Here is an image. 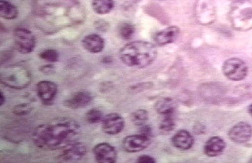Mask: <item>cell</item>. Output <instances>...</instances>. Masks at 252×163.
Here are the masks:
<instances>
[{"mask_svg": "<svg viewBox=\"0 0 252 163\" xmlns=\"http://www.w3.org/2000/svg\"><path fill=\"white\" fill-rule=\"evenodd\" d=\"M80 135L81 128L77 121L60 117L38 126L32 133V140L41 149L54 151L77 142Z\"/></svg>", "mask_w": 252, "mask_h": 163, "instance_id": "1", "label": "cell"}, {"mask_svg": "<svg viewBox=\"0 0 252 163\" xmlns=\"http://www.w3.org/2000/svg\"><path fill=\"white\" fill-rule=\"evenodd\" d=\"M157 54V49L153 44L142 41L127 43L119 52L124 64L137 68L149 66L156 59Z\"/></svg>", "mask_w": 252, "mask_h": 163, "instance_id": "2", "label": "cell"}, {"mask_svg": "<svg viewBox=\"0 0 252 163\" xmlns=\"http://www.w3.org/2000/svg\"><path fill=\"white\" fill-rule=\"evenodd\" d=\"M229 19L234 29L246 31L252 29V0L235 2L231 6Z\"/></svg>", "mask_w": 252, "mask_h": 163, "instance_id": "3", "label": "cell"}, {"mask_svg": "<svg viewBox=\"0 0 252 163\" xmlns=\"http://www.w3.org/2000/svg\"><path fill=\"white\" fill-rule=\"evenodd\" d=\"M32 80L30 72L24 67H10L1 72V83L15 90L27 88L31 83Z\"/></svg>", "mask_w": 252, "mask_h": 163, "instance_id": "4", "label": "cell"}, {"mask_svg": "<svg viewBox=\"0 0 252 163\" xmlns=\"http://www.w3.org/2000/svg\"><path fill=\"white\" fill-rule=\"evenodd\" d=\"M15 49L21 54H27L34 51L36 38L34 34L25 28H17L13 34Z\"/></svg>", "mask_w": 252, "mask_h": 163, "instance_id": "5", "label": "cell"}, {"mask_svg": "<svg viewBox=\"0 0 252 163\" xmlns=\"http://www.w3.org/2000/svg\"><path fill=\"white\" fill-rule=\"evenodd\" d=\"M197 20L203 25L212 23L216 19L214 0H197L195 5Z\"/></svg>", "mask_w": 252, "mask_h": 163, "instance_id": "6", "label": "cell"}, {"mask_svg": "<svg viewBox=\"0 0 252 163\" xmlns=\"http://www.w3.org/2000/svg\"><path fill=\"white\" fill-rule=\"evenodd\" d=\"M223 72L226 77L233 81H240L247 75V65L238 58L226 60L223 65Z\"/></svg>", "mask_w": 252, "mask_h": 163, "instance_id": "7", "label": "cell"}, {"mask_svg": "<svg viewBox=\"0 0 252 163\" xmlns=\"http://www.w3.org/2000/svg\"><path fill=\"white\" fill-rule=\"evenodd\" d=\"M151 144L149 136L142 134L132 135L126 136L123 141L124 149L128 153H137L147 149Z\"/></svg>", "mask_w": 252, "mask_h": 163, "instance_id": "8", "label": "cell"}, {"mask_svg": "<svg viewBox=\"0 0 252 163\" xmlns=\"http://www.w3.org/2000/svg\"><path fill=\"white\" fill-rule=\"evenodd\" d=\"M95 160L98 163H113L116 162V149L108 143H101L93 148Z\"/></svg>", "mask_w": 252, "mask_h": 163, "instance_id": "9", "label": "cell"}, {"mask_svg": "<svg viewBox=\"0 0 252 163\" xmlns=\"http://www.w3.org/2000/svg\"><path fill=\"white\" fill-rule=\"evenodd\" d=\"M102 129L106 134L117 135L123 131L125 127V121L120 115L112 113L103 117Z\"/></svg>", "mask_w": 252, "mask_h": 163, "instance_id": "10", "label": "cell"}, {"mask_svg": "<svg viewBox=\"0 0 252 163\" xmlns=\"http://www.w3.org/2000/svg\"><path fill=\"white\" fill-rule=\"evenodd\" d=\"M252 136V127L249 124L240 122L236 124L230 130L229 138L237 143H246Z\"/></svg>", "mask_w": 252, "mask_h": 163, "instance_id": "11", "label": "cell"}, {"mask_svg": "<svg viewBox=\"0 0 252 163\" xmlns=\"http://www.w3.org/2000/svg\"><path fill=\"white\" fill-rule=\"evenodd\" d=\"M36 92L43 103L49 104L57 95L58 86L53 82L43 80L36 84Z\"/></svg>", "mask_w": 252, "mask_h": 163, "instance_id": "12", "label": "cell"}, {"mask_svg": "<svg viewBox=\"0 0 252 163\" xmlns=\"http://www.w3.org/2000/svg\"><path fill=\"white\" fill-rule=\"evenodd\" d=\"M87 147L84 143L75 142L63 149L62 153L59 158L63 161L71 162L81 160L86 155Z\"/></svg>", "mask_w": 252, "mask_h": 163, "instance_id": "13", "label": "cell"}, {"mask_svg": "<svg viewBox=\"0 0 252 163\" xmlns=\"http://www.w3.org/2000/svg\"><path fill=\"white\" fill-rule=\"evenodd\" d=\"M92 95L86 91H80L73 93L64 102L66 107L71 109H79L86 107L92 101Z\"/></svg>", "mask_w": 252, "mask_h": 163, "instance_id": "14", "label": "cell"}, {"mask_svg": "<svg viewBox=\"0 0 252 163\" xmlns=\"http://www.w3.org/2000/svg\"><path fill=\"white\" fill-rule=\"evenodd\" d=\"M82 45L86 51L97 54L103 51L105 43L104 39L98 34H91L84 37Z\"/></svg>", "mask_w": 252, "mask_h": 163, "instance_id": "15", "label": "cell"}, {"mask_svg": "<svg viewBox=\"0 0 252 163\" xmlns=\"http://www.w3.org/2000/svg\"><path fill=\"white\" fill-rule=\"evenodd\" d=\"M179 28L177 26H170L166 29L156 33L154 41L159 45H166L175 41L179 36Z\"/></svg>", "mask_w": 252, "mask_h": 163, "instance_id": "16", "label": "cell"}, {"mask_svg": "<svg viewBox=\"0 0 252 163\" xmlns=\"http://www.w3.org/2000/svg\"><path fill=\"white\" fill-rule=\"evenodd\" d=\"M226 147L225 141L220 137L214 136L206 142L204 151L210 157H215L223 153Z\"/></svg>", "mask_w": 252, "mask_h": 163, "instance_id": "17", "label": "cell"}, {"mask_svg": "<svg viewBox=\"0 0 252 163\" xmlns=\"http://www.w3.org/2000/svg\"><path fill=\"white\" fill-rule=\"evenodd\" d=\"M193 136L186 130H180L173 136L172 143L175 147L180 150L190 149L194 144Z\"/></svg>", "mask_w": 252, "mask_h": 163, "instance_id": "18", "label": "cell"}, {"mask_svg": "<svg viewBox=\"0 0 252 163\" xmlns=\"http://www.w3.org/2000/svg\"><path fill=\"white\" fill-rule=\"evenodd\" d=\"M19 12L16 6L5 0L0 1V16L6 20H13L18 16Z\"/></svg>", "mask_w": 252, "mask_h": 163, "instance_id": "19", "label": "cell"}, {"mask_svg": "<svg viewBox=\"0 0 252 163\" xmlns=\"http://www.w3.org/2000/svg\"><path fill=\"white\" fill-rule=\"evenodd\" d=\"M93 10L99 15L109 14L114 6V0H93Z\"/></svg>", "mask_w": 252, "mask_h": 163, "instance_id": "20", "label": "cell"}, {"mask_svg": "<svg viewBox=\"0 0 252 163\" xmlns=\"http://www.w3.org/2000/svg\"><path fill=\"white\" fill-rule=\"evenodd\" d=\"M175 102L170 98H163L156 104V110L160 114L170 116L175 109Z\"/></svg>", "mask_w": 252, "mask_h": 163, "instance_id": "21", "label": "cell"}, {"mask_svg": "<svg viewBox=\"0 0 252 163\" xmlns=\"http://www.w3.org/2000/svg\"><path fill=\"white\" fill-rule=\"evenodd\" d=\"M134 27L131 24L123 23L119 26L118 32L119 35L124 40H129L134 33Z\"/></svg>", "mask_w": 252, "mask_h": 163, "instance_id": "22", "label": "cell"}, {"mask_svg": "<svg viewBox=\"0 0 252 163\" xmlns=\"http://www.w3.org/2000/svg\"><path fill=\"white\" fill-rule=\"evenodd\" d=\"M103 112L98 109H91L86 114V120L90 124H96L101 122L103 119Z\"/></svg>", "mask_w": 252, "mask_h": 163, "instance_id": "23", "label": "cell"}, {"mask_svg": "<svg viewBox=\"0 0 252 163\" xmlns=\"http://www.w3.org/2000/svg\"><path fill=\"white\" fill-rule=\"evenodd\" d=\"M40 58L41 59L49 62H56L59 60V54L57 51L54 49H45L40 52Z\"/></svg>", "mask_w": 252, "mask_h": 163, "instance_id": "24", "label": "cell"}, {"mask_svg": "<svg viewBox=\"0 0 252 163\" xmlns=\"http://www.w3.org/2000/svg\"><path fill=\"white\" fill-rule=\"evenodd\" d=\"M132 122L137 126H143L148 120V113L145 110H138L131 115Z\"/></svg>", "mask_w": 252, "mask_h": 163, "instance_id": "25", "label": "cell"}, {"mask_svg": "<svg viewBox=\"0 0 252 163\" xmlns=\"http://www.w3.org/2000/svg\"><path fill=\"white\" fill-rule=\"evenodd\" d=\"M32 107L30 104L25 103L18 104V105L14 106L12 112L16 116H21L29 114L30 112L32 111Z\"/></svg>", "mask_w": 252, "mask_h": 163, "instance_id": "26", "label": "cell"}, {"mask_svg": "<svg viewBox=\"0 0 252 163\" xmlns=\"http://www.w3.org/2000/svg\"><path fill=\"white\" fill-rule=\"evenodd\" d=\"M175 127V121L171 118L170 116H167V117L162 121L160 124V129L163 132H169L172 131Z\"/></svg>", "mask_w": 252, "mask_h": 163, "instance_id": "27", "label": "cell"}, {"mask_svg": "<svg viewBox=\"0 0 252 163\" xmlns=\"http://www.w3.org/2000/svg\"><path fill=\"white\" fill-rule=\"evenodd\" d=\"M137 162L143 163H155L156 161L154 160L153 158L151 157V156L143 155L140 156V157L138 158Z\"/></svg>", "mask_w": 252, "mask_h": 163, "instance_id": "28", "label": "cell"}, {"mask_svg": "<svg viewBox=\"0 0 252 163\" xmlns=\"http://www.w3.org/2000/svg\"><path fill=\"white\" fill-rule=\"evenodd\" d=\"M42 73L50 75L54 73V66L52 65H47V66H43L40 69Z\"/></svg>", "mask_w": 252, "mask_h": 163, "instance_id": "29", "label": "cell"}, {"mask_svg": "<svg viewBox=\"0 0 252 163\" xmlns=\"http://www.w3.org/2000/svg\"><path fill=\"white\" fill-rule=\"evenodd\" d=\"M141 134L143 135V136H150V135H151V128L148 126H142V128H141L140 130Z\"/></svg>", "mask_w": 252, "mask_h": 163, "instance_id": "30", "label": "cell"}, {"mask_svg": "<svg viewBox=\"0 0 252 163\" xmlns=\"http://www.w3.org/2000/svg\"><path fill=\"white\" fill-rule=\"evenodd\" d=\"M0 95H1V98H0V105L3 106L4 103H5V95H4L3 93L1 92H0Z\"/></svg>", "mask_w": 252, "mask_h": 163, "instance_id": "31", "label": "cell"}, {"mask_svg": "<svg viewBox=\"0 0 252 163\" xmlns=\"http://www.w3.org/2000/svg\"><path fill=\"white\" fill-rule=\"evenodd\" d=\"M249 114H251V116L252 117V104L249 107Z\"/></svg>", "mask_w": 252, "mask_h": 163, "instance_id": "32", "label": "cell"}, {"mask_svg": "<svg viewBox=\"0 0 252 163\" xmlns=\"http://www.w3.org/2000/svg\"><path fill=\"white\" fill-rule=\"evenodd\" d=\"M229 1H232L233 3H235V2L243 1V0H229Z\"/></svg>", "mask_w": 252, "mask_h": 163, "instance_id": "33", "label": "cell"}, {"mask_svg": "<svg viewBox=\"0 0 252 163\" xmlns=\"http://www.w3.org/2000/svg\"><path fill=\"white\" fill-rule=\"evenodd\" d=\"M132 1H133L134 2H138L141 1V0H132Z\"/></svg>", "mask_w": 252, "mask_h": 163, "instance_id": "34", "label": "cell"}]
</instances>
